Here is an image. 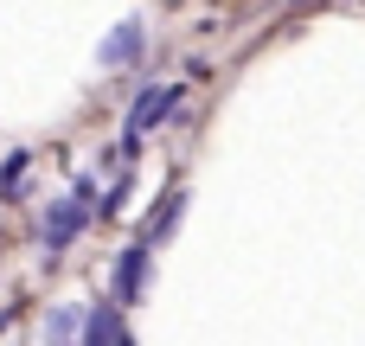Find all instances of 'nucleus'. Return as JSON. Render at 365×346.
Here are the masks:
<instances>
[{"label":"nucleus","mask_w":365,"mask_h":346,"mask_svg":"<svg viewBox=\"0 0 365 346\" xmlns=\"http://www.w3.org/2000/svg\"><path fill=\"white\" fill-rule=\"evenodd\" d=\"M180 212H186V193H180V186H167V199L141 218V244H148V250H154V244H167V238H173V225H180Z\"/></svg>","instance_id":"4"},{"label":"nucleus","mask_w":365,"mask_h":346,"mask_svg":"<svg viewBox=\"0 0 365 346\" xmlns=\"http://www.w3.org/2000/svg\"><path fill=\"white\" fill-rule=\"evenodd\" d=\"M122 346H135V340H122Z\"/></svg>","instance_id":"9"},{"label":"nucleus","mask_w":365,"mask_h":346,"mask_svg":"<svg viewBox=\"0 0 365 346\" xmlns=\"http://www.w3.org/2000/svg\"><path fill=\"white\" fill-rule=\"evenodd\" d=\"M19 173H26V154H6V173H0V193L6 199H19V186H26Z\"/></svg>","instance_id":"8"},{"label":"nucleus","mask_w":365,"mask_h":346,"mask_svg":"<svg viewBox=\"0 0 365 346\" xmlns=\"http://www.w3.org/2000/svg\"><path fill=\"white\" fill-rule=\"evenodd\" d=\"M122 315H115V302H103V308H90L83 315V346H122Z\"/></svg>","instance_id":"5"},{"label":"nucleus","mask_w":365,"mask_h":346,"mask_svg":"<svg viewBox=\"0 0 365 346\" xmlns=\"http://www.w3.org/2000/svg\"><path fill=\"white\" fill-rule=\"evenodd\" d=\"M135 51H141V26H135V19H122V26L103 39V64H128Z\"/></svg>","instance_id":"6"},{"label":"nucleus","mask_w":365,"mask_h":346,"mask_svg":"<svg viewBox=\"0 0 365 346\" xmlns=\"http://www.w3.org/2000/svg\"><path fill=\"white\" fill-rule=\"evenodd\" d=\"M83 327V308H51V321H45V340L51 346H71V334Z\"/></svg>","instance_id":"7"},{"label":"nucleus","mask_w":365,"mask_h":346,"mask_svg":"<svg viewBox=\"0 0 365 346\" xmlns=\"http://www.w3.org/2000/svg\"><path fill=\"white\" fill-rule=\"evenodd\" d=\"M173 103H180V83H148V90L135 96V109H128V148H135L141 135H154V128L173 116Z\"/></svg>","instance_id":"2"},{"label":"nucleus","mask_w":365,"mask_h":346,"mask_svg":"<svg viewBox=\"0 0 365 346\" xmlns=\"http://www.w3.org/2000/svg\"><path fill=\"white\" fill-rule=\"evenodd\" d=\"M141 289H148V244L135 238V244L115 257V276H109V302H115V308H128V302H141Z\"/></svg>","instance_id":"3"},{"label":"nucleus","mask_w":365,"mask_h":346,"mask_svg":"<svg viewBox=\"0 0 365 346\" xmlns=\"http://www.w3.org/2000/svg\"><path fill=\"white\" fill-rule=\"evenodd\" d=\"M83 225H90V205H83V199H51L45 218H38V244H45V250H71V244L83 238Z\"/></svg>","instance_id":"1"}]
</instances>
